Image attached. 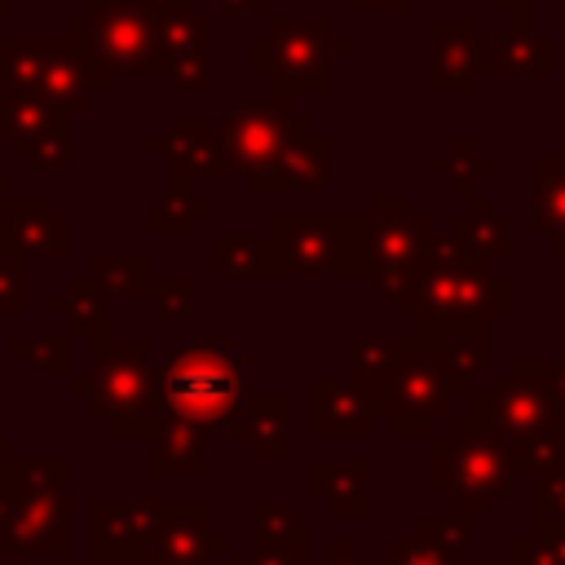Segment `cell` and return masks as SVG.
Instances as JSON below:
<instances>
[{"label":"cell","instance_id":"cell-21","mask_svg":"<svg viewBox=\"0 0 565 565\" xmlns=\"http://www.w3.org/2000/svg\"><path fill=\"white\" fill-rule=\"evenodd\" d=\"M0 565H26V556H9V552H0Z\"/></svg>","mask_w":565,"mask_h":565},{"label":"cell","instance_id":"cell-7","mask_svg":"<svg viewBox=\"0 0 565 565\" xmlns=\"http://www.w3.org/2000/svg\"><path fill=\"white\" fill-rule=\"evenodd\" d=\"M287 132H291V115L278 97H269V102L230 106L221 128H216V141H221L225 168H238L260 185L269 177V168L278 163V150H282Z\"/></svg>","mask_w":565,"mask_h":565},{"label":"cell","instance_id":"cell-6","mask_svg":"<svg viewBox=\"0 0 565 565\" xmlns=\"http://www.w3.org/2000/svg\"><path fill=\"white\" fill-rule=\"evenodd\" d=\"M327 22H309L291 13L256 35V75L278 84V93H327V53H322Z\"/></svg>","mask_w":565,"mask_h":565},{"label":"cell","instance_id":"cell-1","mask_svg":"<svg viewBox=\"0 0 565 565\" xmlns=\"http://www.w3.org/2000/svg\"><path fill=\"white\" fill-rule=\"evenodd\" d=\"M0 552H71V490L62 459H13L0 481Z\"/></svg>","mask_w":565,"mask_h":565},{"label":"cell","instance_id":"cell-17","mask_svg":"<svg viewBox=\"0 0 565 565\" xmlns=\"http://www.w3.org/2000/svg\"><path fill=\"white\" fill-rule=\"evenodd\" d=\"M238 565H300V547H287V543H256L252 552H247V561H238Z\"/></svg>","mask_w":565,"mask_h":565},{"label":"cell","instance_id":"cell-2","mask_svg":"<svg viewBox=\"0 0 565 565\" xmlns=\"http://www.w3.org/2000/svg\"><path fill=\"white\" fill-rule=\"evenodd\" d=\"M247 362L234 358L230 349H212V344H185L177 349L163 371H159V397L168 406L172 419L185 424H230L247 402Z\"/></svg>","mask_w":565,"mask_h":565},{"label":"cell","instance_id":"cell-3","mask_svg":"<svg viewBox=\"0 0 565 565\" xmlns=\"http://www.w3.org/2000/svg\"><path fill=\"white\" fill-rule=\"evenodd\" d=\"M93 411L119 433H146L154 393H159V371H154V349L150 340H106L97 344V362L88 380L75 384Z\"/></svg>","mask_w":565,"mask_h":565},{"label":"cell","instance_id":"cell-18","mask_svg":"<svg viewBox=\"0 0 565 565\" xmlns=\"http://www.w3.org/2000/svg\"><path fill=\"white\" fill-rule=\"evenodd\" d=\"M221 9H230V13H260L265 9V0H216Z\"/></svg>","mask_w":565,"mask_h":565},{"label":"cell","instance_id":"cell-19","mask_svg":"<svg viewBox=\"0 0 565 565\" xmlns=\"http://www.w3.org/2000/svg\"><path fill=\"white\" fill-rule=\"evenodd\" d=\"M9 203H13L9 199V181L0 177V243H4V230H9Z\"/></svg>","mask_w":565,"mask_h":565},{"label":"cell","instance_id":"cell-11","mask_svg":"<svg viewBox=\"0 0 565 565\" xmlns=\"http://www.w3.org/2000/svg\"><path fill=\"white\" fill-rule=\"evenodd\" d=\"M159 450H154V472H177V477H203L207 472V450H203V428L185 419H163L159 424Z\"/></svg>","mask_w":565,"mask_h":565},{"label":"cell","instance_id":"cell-9","mask_svg":"<svg viewBox=\"0 0 565 565\" xmlns=\"http://www.w3.org/2000/svg\"><path fill=\"white\" fill-rule=\"evenodd\" d=\"M62 243H66V225L49 212L44 199H35V203L13 199V203H9V230H4L9 256L22 260V256H31V252H62Z\"/></svg>","mask_w":565,"mask_h":565},{"label":"cell","instance_id":"cell-14","mask_svg":"<svg viewBox=\"0 0 565 565\" xmlns=\"http://www.w3.org/2000/svg\"><path fill=\"white\" fill-rule=\"evenodd\" d=\"M172 141H177V159H194L190 172H221L225 168L216 128H203V119H177Z\"/></svg>","mask_w":565,"mask_h":565},{"label":"cell","instance_id":"cell-12","mask_svg":"<svg viewBox=\"0 0 565 565\" xmlns=\"http://www.w3.org/2000/svg\"><path fill=\"white\" fill-rule=\"evenodd\" d=\"M216 274H278V252L269 238H216L212 243Z\"/></svg>","mask_w":565,"mask_h":565},{"label":"cell","instance_id":"cell-5","mask_svg":"<svg viewBox=\"0 0 565 565\" xmlns=\"http://www.w3.org/2000/svg\"><path fill=\"white\" fill-rule=\"evenodd\" d=\"M154 40H159V18L141 0H97L93 13H84L79 22V49L97 71L154 66Z\"/></svg>","mask_w":565,"mask_h":565},{"label":"cell","instance_id":"cell-13","mask_svg":"<svg viewBox=\"0 0 565 565\" xmlns=\"http://www.w3.org/2000/svg\"><path fill=\"white\" fill-rule=\"evenodd\" d=\"M88 282H93L102 296H128V291H146V287H154V282H150V260H146V256H110V260L97 256Z\"/></svg>","mask_w":565,"mask_h":565},{"label":"cell","instance_id":"cell-16","mask_svg":"<svg viewBox=\"0 0 565 565\" xmlns=\"http://www.w3.org/2000/svg\"><path fill=\"white\" fill-rule=\"evenodd\" d=\"M0 309L22 313V260L18 256L0 260Z\"/></svg>","mask_w":565,"mask_h":565},{"label":"cell","instance_id":"cell-20","mask_svg":"<svg viewBox=\"0 0 565 565\" xmlns=\"http://www.w3.org/2000/svg\"><path fill=\"white\" fill-rule=\"evenodd\" d=\"M9 463H13V455H9V441L0 437V481H4V472H9Z\"/></svg>","mask_w":565,"mask_h":565},{"label":"cell","instance_id":"cell-8","mask_svg":"<svg viewBox=\"0 0 565 565\" xmlns=\"http://www.w3.org/2000/svg\"><path fill=\"white\" fill-rule=\"evenodd\" d=\"M146 547H150V565H207L225 539L207 534L203 521V503H168V499H150L146 503Z\"/></svg>","mask_w":565,"mask_h":565},{"label":"cell","instance_id":"cell-15","mask_svg":"<svg viewBox=\"0 0 565 565\" xmlns=\"http://www.w3.org/2000/svg\"><path fill=\"white\" fill-rule=\"evenodd\" d=\"M53 309H57V313H71V327H75L79 335H93L97 344H102V335H110L102 291H97L88 278H79V282L71 287V296H57V305H53Z\"/></svg>","mask_w":565,"mask_h":565},{"label":"cell","instance_id":"cell-4","mask_svg":"<svg viewBox=\"0 0 565 565\" xmlns=\"http://www.w3.org/2000/svg\"><path fill=\"white\" fill-rule=\"evenodd\" d=\"M4 88L31 93L53 110H84L93 93H102V71L71 40H9L4 53Z\"/></svg>","mask_w":565,"mask_h":565},{"label":"cell","instance_id":"cell-22","mask_svg":"<svg viewBox=\"0 0 565 565\" xmlns=\"http://www.w3.org/2000/svg\"><path fill=\"white\" fill-rule=\"evenodd\" d=\"M4 4H9V0H0V9H4Z\"/></svg>","mask_w":565,"mask_h":565},{"label":"cell","instance_id":"cell-10","mask_svg":"<svg viewBox=\"0 0 565 565\" xmlns=\"http://www.w3.org/2000/svg\"><path fill=\"white\" fill-rule=\"evenodd\" d=\"M234 433L247 441L252 455H287L291 450V428H287V397H256L252 406L238 411Z\"/></svg>","mask_w":565,"mask_h":565}]
</instances>
